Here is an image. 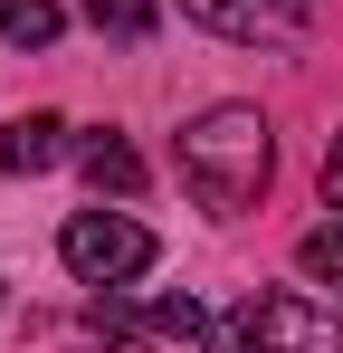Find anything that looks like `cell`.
<instances>
[{
    "label": "cell",
    "mask_w": 343,
    "mask_h": 353,
    "mask_svg": "<svg viewBox=\"0 0 343 353\" xmlns=\"http://www.w3.org/2000/svg\"><path fill=\"white\" fill-rule=\"evenodd\" d=\"M57 258H67L86 287H134L163 248H153V230H143V220H124V210H76V220L57 230Z\"/></svg>",
    "instance_id": "2"
},
{
    "label": "cell",
    "mask_w": 343,
    "mask_h": 353,
    "mask_svg": "<svg viewBox=\"0 0 343 353\" xmlns=\"http://www.w3.org/2000/svg\"><path fill=\"white\" fill-rule=\"evenodd\" d=\"M181 19L220 29V39H305V0H181Z\"/></svg>",
    "instance_id": "4"
},
{
    "label": "cell",
    "mask_w": 343,
    "mask_h": 353,
    "mask_svg": "<svg viewBox=\"0 0 343 353\" xmlns=\"http://www.w3.org/2000/svg\"><path fill=\"white\" fill-rule=\"evenodd\" d=\"M295 268H305V277H324V287H343V230H334V220H324V230H305Z\"/></svg>",
    "instance_id": "9"
},
{
    "label": "cell",
    "mask_w": 343,
    "mask_h": 353,
    "mask_svg": "<svg viewBox=\"0 0 343 353\" xmlns=\"http://www.w3.org/2000/svg\"><path fill=\"white\" fill-rule=\"evenodd\" d=\"M277 172V143H267V115L258 105H210V115L181 134V181H191V201L200 210H248L258 191Z\"/></svg>",
    "instance_id": "1"
},
{
    "label": "cell",
    "mask_w": 343,
    "mask_h": 353,
    "mask_svg": "<svg viewBox=\"0 0 343 353\" xmlns=\"http://www.w3.org/2000/svg\"><path fill=\"white\" fill-rule=\"evenodd\" d=\"M238 325H248L267 353H343V325L324 305H305V296H248Z\"/></svg>",
    "instance_id": "3"
},
{
    "label": "cell",
    "mask_w": 343,
    "mask_h": 353,
    "mask_svg": "<svg viewBox=\"0 0 343 353\" xmlns=\"http://www.w3.org/2000/svg\"><path fill=\"white\" fill-rule=\"evenodd\" d=\"M57 29H67L57 0H0V39H10V48H48Z\"/></svg>",
    "instance_id": "7"
},
{
    "label": "cell",
    "mask_w": 343,
    "mask_h": 353,
    "mask_svg": "<svg viewBox=\"0 0 343 353\" xmlns=\"http://www.w3.org/2000/svg\"><path fill=\"white\" fill-rule=\"evenodd\" d=\"M76 163H86V181H96V191H114V201H134V191H143V153H134L124 134H96Z\"/></svg>",
    "instance_id": "6"
},
{
    "label": "cell",
    "mask_w": 343,
    "mask_h": 353,
    "mask_svg": "<svg viewBox=\"0 0 343 353\" xmlns=\"http://www.w3.org/2000/svg\"><path fill=\"white\" fill-rule=\"evenodd\" d=\"M200 353H267V344H258L248 325H229V334H200Z\"/></svg>",
    "instance_id": "11"
},
{
    "label": "cell",
    "mask_w": 343,
    "mask_h": 353,
    "mask_svg": "<svg viewBox=\"0 0 343 353\" xmlns=\"http://www.w3.org/2000/svg\"><path fill=\"white\" fill-rule=\"evenodd\" d=\"M86 19H96L105 39H153L163 10H153V0H86Z\"/></svg>",
    "instance_id": "8"
},
{
    "label": "cell",
    "mask_w": 343,
    "mask_h": 353,
    "mask_svg": "<svg viewBox=\"0 0 343 353\" xmlns=\"http://www.w3.org/2000/svg\"><path fill=\"white\" fill-rule=\"evenodd\" d=\"M57 153H67V124L57 115H19L10 134H0V172H48Z\"/></svg>",
    "instance_id": "5"
},
{
    "label": "cell",
    "mask_w": 343,
    "mask_h": 353,
    "mask_svg": "<svg viewBox=\"0 0 343 353\" xmlns=\"http://www.w3.org/2000/svg\"><path fill=\"white\" fill-rule=\"evenodd\" d=\"M153 334H172V344H200V334H210L200 296H163V305H153Z\"/></svg>",
    "instance_id": "10"
},
{
    "label": "cell",
    "mask_w": 343,
    "mask_h": 353,
    "mask_svg": "<svg viewBox=\"0 0 343 353\" xmlns=\"http://www.w3.org/2000/svg\"><path fill=\"white\" fill-rule=\"evenodd\" d=\"M324 201H334V210H343V134H334V143H324Z\"/></svg>",
    "instance_id": "12"
}]
</instances>
